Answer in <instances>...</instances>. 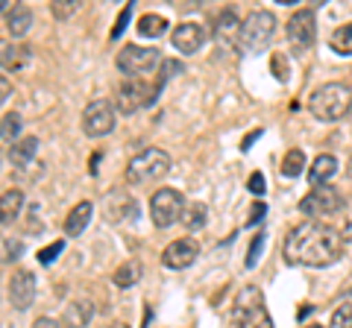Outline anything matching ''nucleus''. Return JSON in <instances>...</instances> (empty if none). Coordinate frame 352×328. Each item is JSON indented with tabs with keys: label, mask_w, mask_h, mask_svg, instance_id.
<instances>
[{
	"label": "nucleus",
	"mask_w": 352,
	"mask_h": 328,
	"mask_svg": "<svg viewBox=\"0 0 352 328\" xmlns=\"http://www.w3.org/2000/svg\"><path fill=\"white\" fill-rule=\"evenodd\" d=\"M344 253V237L332 226L305 220L294 226L282 244V255L296 267H332Z\"/></svg>",
	"instance_id": "nucleus-1"
},
{
	"label": "nucleus",
	"mask_w": 352,
	"mask_h": 328,
	"mask_svg": "<svg viewBox=\"0 0 352 328\" xmlns=\"http://www.w3.org/2000/svg\"><path fill=\"white\" fill-rule=\"evenodd\" d=\"M352 108V89L344 82H326L308 97V112L323 124H338Z\"/></svg>",
	"instance_id": "nucleus-2"
},
{
	"label": "nucleus",
	"mask_w": 352,
	"mask_h": 328,
	"mask_svg": "<svg viewBox=\"0 0 352 328\" xmlns=\"http://www.w3.org/2000/svg\"><path fill=\"white\" fill-rule=\"evenodd\" d=\"M229 328H273L267 305H264V293L256 284H247L238 290L232 311H229Z\"/></svg>",
	"instance_id": "nucleus-3"
},
{
	"label": "nucleus",
	"mask_w": 352,
	"mask_h": 328,
	"mask_svg": "<svg viewBox=\"0 0 352 328\" xmlns=\"http://www.w3.org/2000/svg\"><path fill=\"white\" fill-rule=\"evenodd\" d=\"M273 36H276V18L267 9H256L241 21V36H238V47L250 50V53H264L270 47Z\"/></svg>",
	"instance_id": "nucleus-4"
},
{
	"label": "nucleus",
	"mask_w": 352,
	"mask_h": 328,
	"mask_svg": "<svg viewBox=\"0 0 352 328\" xmlns=\"http://www.w3.org/2000/svg\"><path fill=\"white\" fill-rule=\"evenodd\" d=\"M170 173V156L164 150L150 147L144 152H138L135 159H129L126 164V182L129 185H150L159 182Z\"/></svg>",
	"instance_id": "nucleus-5"
},
{
	"label": "nucleus",
	"mask_w": 352,
	"mask_h": 328,
	"mask_svg": "<svg viewBox=\"0 0 352 328\" xmlns=\"http://www.w3.org/2000/svg\"><path fill=\"white\" fill-rule=\"evenodd\" d=\"M346 205L344 194L332 185H317V188L308 191L300 200V214H305L308 220H317V217H332Z\"/></svg>",
	"instance_id": "nucleus-6"
},
{
	"label": "nucleus",
	"mask_w": 352,
	"mask_h": 328,
	"mask_svg": "<svg viewBox=\"0 0 352 328\" xmlns=\"http://www.w3.org/2000/svg\"><path fill=\"white\" fill-rule=\"evenodd\" d=\"M162 65V53L156 47H141V45H126L118 53V68L126 73V80H141L144 73H153Z\"/></svg>",
	"instance_id": "nucleus-7"
},
{
	"label": "nucleus",
	"mask_w": 352,
	"mask_h": 328,
	"mask_svg": "<svg viewBox=\"0 0 352 328\" xmlns=\"http://www.w3.org/2000/svg\"><path fill=\"white\" fill-rule=\"evenodd\" d=\"M182 211H185V196L182 191L176 188H162L150 196V217L159 229H168L176 220H182Z\"/></svg>",
	"instance_id": "nucleus-8"
},
{
	"label": "nucleus",
	"mask_w": 352,
	"mask_h": 328,
	"mask_svg": "<svg viewBox=\"0 0 352 328\" xmlns=\"http://www.w3.org/2000/svg\"><path fill=\"white\" fill-rule=\"evenodd\" d=\"M156 97H159L156 85H147L144 80H124L118 85L115 103H118V108L124 115H132V112H138V108L156 103Z\"/></svg>",
	"instance_id": "nucleus-9"
},
{
	"label": "nucleus",
	"mask_w": 352,
	"mask_h": 328,
	"mask_svg": "<svg viewBox=\"0 0 352 328\" xmlns=\"http://www.w3.org/2000/svg\"><path fill=\"white\" fill-rule=\"evenodd\" d=\"M115 129V106L109 100H94L82 112V132L88 138H103Z\"/></svg>",
	"instance_id": "nucleus-10"
},
{
	"label": "nucleus",
	"mask_w": 352,
	"mask_h": 328,
	"mask_svg": "<svg viewBox=\"0 0 352 328\" xmlns=\"http://www.w3.org/2000/svg\"><path fill=\"white\" fill-rule=\"evenodd\" d=\"M288 41L294 45L296 53H305L308 47L314 45L317 38V18H314V9H300V12H294L291 21H288Z\"/></svg>",
	"instance_id": "nucleus-11"
},
{
	"label": "nucleus",
	"mask_w": 352,
	"mask_h": 328,
	"mask_svg": "<svg viewBox=\"0 0 352 328\" xmlns=\"http://www.w3.org/2000/svg\"><path fill=\"white\" fill-rule=\"evenodd\" d=\"M206 38H208V32L203 24H197V21H185V24H179L170 32L173 47L179 50L182 56H194V53L206 45Z\"/></svg>",
	"instance_id": "nucleus-12"
},
{
	"label": "nucleus",
	"mask_w": 352,
	"mask_h": 328,
	"mask_svg": "<svg viewBox=\"0 0 352 328\" xmlns=\"http://www.w3.org/2000/svg\"><path fill=\"white\" fill-rule=\"evenodd\" d=\"M36 276L30 270H15L12 279H9V302H12L15 311H27L32 299H36Z\"/></svg>",
	"instance_id": "nucleus-13"
},
{
	"label": "nucleus",
	"mask_w": 352,
	"mask_h": 328,
	"mask_svg": "<svg viewBox=\"0 0 352 328\" xmlns=\"http://www.w3.org/2000/svg\"><path fill=\"white\" fill-rule=\"evenodd\" d=\"M197 255H200V246H197V240L191 237H182V240H173V244H168V249L162 253V261L168 270H185L191 267Z\"/></svg>",
	"instance_id": "nucleus-14"
},
{
	"label": "nucleus",
	"mask_w": 352,
	"mask_h": 328,
	"mask_svg": "<svg viewBox=\"0 0 352 328\" xmlns=\"http://www.w3.org/2000/svg\"><path fill=\"white\" fill-rule=\"evenodd\" d=\"M32 62V47L18 45V41H0V68L21 73L24 68H30Z\"/></svg>",
	"instance_id": "nucleus-15"
},
{
	"label": "nucleus",
	"mask_w": 352,
	"mask_h": 328,
	"mask_svg": "<svg viewBox=\"0 0 352 328\" xmlns=\"http://www.w3.org/2000/svg\"><path fill=\"white\" fill-rule=\"evenodd\" d=\"M91 214H94V205L91 202H76L74 209H71V214L65 217V235L68 237H76V235H82L85 229H88V223H91Z\"/></svg>",
	"instance_id": "nucleus-16"
},
{
	"label": "nucleus",
	"mask_w": 352,
	"mask_h": 328,
	"mask_svg": "<svg viewBox=\"0 0 352 328\" xmlns=\"http://www.w3.org/2000/svg\"><path fill=\"white\" fill-rule=\"evenodd\" d=\"M238 36H241V21H238V15L232 12V9H226V12L217 18L214 38L226 47H238Z\"/></svg>",
	"instance_id": "nucleus-17"
},
{
	"label": "nucleus",
	"mask_w": 352,
	"mask_h": 328,
	"mask_svg": "<svg viewBox=\"0 0 352 328\" xmlns=\"http://www.w3.org/2000/svg\"><path fill=\"white\" fill-rule=\"evenodd\" d=\"M335 173H338V159L332 152H323V156H317L311 161V167H308V182H311V188H317V185H326Z\"/></svg>",
	"instance_id": "nucleus-18"
},
{
	"label": "nucleus",
	"mask_w": 352,
	"mask_h": 328,
	"mask_svg": "<svg viewBox=\"0 0 352 328\" xmlns=\"http://www.w3.org/2000/svg\"><path fill=\"white\" fill-rule=\"evenodd\" d=\"M30 27H32V12H30V6L15 3V6H12V12L6 15L9 38H24L27 32H30Z\"/></svg>",
	"instance_id": "nucleus-19"
},
{
	"label": "nucleus",
	"mask_w": 352,
	"mask_h": 328,
	"mask_svg": "<svg viewBox=\"0 0 352 328\" xmlns=\"http://www.w3.org/2000/svg\"><path fill=\"white\" fill-rule=\"evenodd\" d=\"M21 209H24V191H3L0 194V226H9L15 220V217L21 214Z\"/></svg>",
	"instance_id": "nucleus-20"
},
{
	"label": "nucleus",
	"mask_w": 352,
	"mask_h": 328,
	"mask_svg": "<svg viewBox=\"0 0 352 328\" xmlns=\"http://www.w3.org/2000/svg\"><path fill=\"white\" fill-rule=\"evenodd\" d=\"M36 152H38V138H21L9 147V161H12L18 170H24V167H30V161L36 159Z\"/></svg>",
	"instance_id": "nucleus-21"
},
{
	"label": "nucleus",
	"mask_w": 352,
	"mask_h": 328,
	"mask_svg": "<svg viewBox=\"0 0 352 328\" xmlns=\"http://www.w3.org/2000/svg\"><path fill=\"white\" fill-rule=\"evenodd\" d=\"M91 316H94V308L88 299L71 302L68 308H65V323H68V328H82V325L91 323Z\"/></svg>",
	"instance_id": "nucleus-22"
},
{
	"label": "nucleus",
	"mask_w": 352,
	"mask_h": 328,
	"mask_svg": "<svg viewBox=\"0 0 352 328\" xmlns=\"http://www.w3.org/2000/svg\"><path fill=\"white\" fill-rule=\"evenodd\" d=\"M329 47H332L338 56H352V21L349 24H340L332 36H329Z\"/></svg>",
	"instance_id": "nucleus-23"
},
{
	"label": "nucleus",
	"mask_w": 352,
	"mask_h": 328,
	"mask_svg": "<svg viewBox=\"0 0 352 328\" xmlns=\"http://www.w3.org/2000/svg\"><path fill=\"white\" fill-rule=\"evenodd\" d=\"M115 284H118V288H135V284L141 281V264H138V261H124V264H120L118 270H115Z\"/></svg>",
	"instance_id": "nucleus-24"
},
{
	"label": "nucleus",
	"mask_w": 352,
	"mask_h": 328,
	"mask_svg": "<svg viewBox=\"0 0 352 328\" xmlns=\"http://www.w3.org/2000/svg\"><path fill=\"white\" fill-rule=\"evenodd\" d=\"M168 32V21H164L162 15H141L138 21V36L144 38H159Z\"/></svg>",
	"instance_id": "nucleus-25"
},
{
	"label": "nucleus",
	"mask_w": 352,
	"mask_h": 328,
	"mask_svg": "<svg viewBox=\"0 0 352 328\" xmlns=\"http://www.w3.org/2000/svg\"><path fill=\"white\" fill-rule=\"evenodd\" d=\"M302 170H305V152L302 150H288V152H285V159H282V176L296 179Z\"/></svg>",
	"instance_id": "nucleus-26"
},
{
	"label": "nucleus",
	"mask_w": 352,
	"mask_h": 328,
	"mask_svg": "<svg viewBox=\"0 0 352 328\" xmlns=\"http://www.w3.org/2000/svg\"><path fill=\"white\" fill-rule=\"evenodd\" d=\"M206 214H208V209L203 202H191V205H185V211H182V223L188 229H203L208 220Z\"/></svg>",
	"instance_id": "nucleus-27"
},
{
	"label": "nucleus",
	"mask_w": 352,
	"mask_h": 328,
	"mask_svg": "<svg viewBox=\"0 0 352 328\" xmlns=\"http://www.w3.org/2000/svg\"><path fill=\"white\" fill-rule=\"evenodd\" d=\"M329 328H352V302H340L338 305Z\"/></svg>",
	"instance_id": "nucleus-28"
},
{
	"label": "nucleus",
	"mask_w": 352,
	"mask_h": 328,
	"mask_svg": "<svg viewBox=\"0 0 352 328\" xmlns=\"http://www.w3.org/2000/svg\"><path fill=\"white\" fill-rule=\"evenodd\" d=\"M21 253H24L21 240H12V237L0 240V261H15V258H21Z\"/></svg>",
	"instance_id": "nucleus-29"
},
{
	"label": "nucleus",
	"mask_w": 352,
	"mask_h": 328,
	"mask_svg": "<svg viewBox=\"0 0 352 328\" xmlns=\"http://www.w3.org/2000/svg\"><path fill=\"white\" fill-rule=\"evenodd\" d=\"M0 126H3V135L12 141H18V135H21V115H15V112H9L3 120H0Z\"/></svg>",
	"instance_id": "nucleus-30"
},
{
	"label": "nucleus",
	"mask_w": 352,
	"mask_h": 328,
	"mask_svg": "<svg viewBox=\"0 0 352 328\" xmlns=\"http://www.w3.org/2000/svg\"><path fill=\"white\" fill-rule=\"evenodd\" d=\"M261 246H264V232H258V235H252V244H250V249H247V261H244V267H247V270H252V267H256V264H258Z\"/></svg>",
	"instance_id": "nucleus-31"
},
{
	"label": "nucleus",
	"mask_w": 352,
	"mask_h": 328,
	"mask_svg": "<svg viewBox=\"0 0 352 328\" xmlns=\"http://www.w3.org/2000/svg\"><path fill=\"white\" fill-rule=\"evenodd\" d=\"M50 9H53V15H56L59 21H65V18H71L76 9H80V0H56Z\"/></svg>",
	"instance_id": "nucleus-32"
},
{
	"label": "nucleus",
	"mask_w": 352,
	"mask_h": 328,
	"mask_svg": "<svg viewBox=\"0 0 352 328\" xmlns=\"http://www.w3.org/2000/svg\"><path fill=\"white\" fill-rule=\"evenodd\" d=\"M62 249H65V240H53L50 246H44L41 253H38V261H41L44 267H47V264H53V258L62 255Z\"/></svg>",
	"instance_id": "nucleus-33"
},
{
	"label": "nucleus",
	"mask_w": 352,
	"mask_h": 328,
	"mask_svg": "<svg viewBox=\"0 0 352 328\" xmlns=\"http://www.w3.org/2000/svg\"><path fill=\"white\" fill-rule=\"evenodd\" d=\"M129 15H132V3H126L124 9H120V15H118L115 27H112V38H120V36H124V30H126V24H129Z\"/></svg>",
	"instance_id": "nucleus-34"
},
{
	"label": "nucleus",
	"mask_w": 352,
	"mask_h": 328,
	"mask_svg": "<svg viewBox=\"0 0 352 328\" xmlns=\"http://www.w3.org/2000/svg\"><path fill=\"white\" fill-rule=\"evenodd\" d=\"M264 214H267V205L264 202H256L250 209V217H247V226H256V223H261L264 220Z\"/></svg>",
	"instance_id": "nucleus-35"
},
{
	"label": "nucleus",
	"mask_w": 352,
	"mask_h": 328,
	"mask_svg": "<svg viewBox=\"0 0 352 328\" xmlns=\"http://www.w3.org/2000/svg\"><path fill=\"white\" fill-rule=\"evenodd\" d=\"M247 188H250V194H256V196L264 194V176H261V173H252L250 182H247Z\"/></svg>",
	"instance_id": "nucleus-36"
},
{
	"label": "nucleus",
	"mask_w": 352,
	"mask_h": 328,
	"mask_svg": "<svg viewBox=\"0 0 352 328\" xmlns=\"http://www.w3.org/2000/svg\"><path fill=\"white\" fill-rule=\"evenodd\" d=\"M9 94H12V82H9V80H6V76H3V73H0V106H3V103H6V97H9Z\"/></svg>",
	"instance_id": "nucleus-37"
},
{
	"label": "nucleus",
	"mask_w": 352,
	"mask_h": 328,
	"mask_svg": "<svg viewBox=\"0 0 352 328\" xmlns=\"http://www.w3.org/2000/svg\"><path fill=\"white\" fill-rule=\"evenodd\" d=\"M32 328H62L56 320H50V316H41V320L32 323Z\"/></svg>",
	"instance_id": "nucleus-38"
},
{
	"label": "nucleus",
	"mask_w": 352,
	"mask_h": 328,
	"mask_svg": "<svg viewBox=\"0 0 352 328\" xmlns=\"http://www.w3.org/2000/svg\"><path fill=\"white\" fill-rule=\"evenodd\" d=\"M258 135H261V129H256L252 135H247V138H244V144H241V150H250V147H252V141H256Z\"/></svg>",
	"instance_id": "nucleus-39"
},
{
	"label": "nucleus",
	"mask_w": 352,
	"mask_h": 328,
	"mask_svg": "<svg viewBox=\"0 0 352 328\" xmlns=\"http://www.w3.org/2000/svg\"><path fill=\"white\" fill-rule=\"evenodd\" d=\"M340 237L349 240V244H352V220H346V226H344V232H340Z\"/></svg>",
	"instance_id": "nucleus-40"
},
{
	"label": "nucleus",
	"mask_w": 352,
	"mask_h": 328,
	"mask_svg": "<svg viewBox=\"0 0 352 328\" xmlns=\"http://www.w3.org/2000/svg\"><path fill=\"white\" fill-rule=\"evenodd\" d=\"M346 176H349V182H352V159H349V164H346Z\"/></svg>",
	"instance_id": "nucleus-41"
},
{
	"label": "nucleus",
	"mask_w": 352,
	"mask_h": 328,
	"mask_svg": "<svg viewBox=\"0 0 352 328\" xmlns=\"http://www.w3.org/2000/svg\"><path fill=\"white\" fill-rule=\"evenodd\" d=\"M0 135H3V126H0Z\"/></svg>",
	"instance_id": "nucleus-42"
},
{
	"label": "nucleus",
	"mask_w": 352,
	"mask_h": 328,
	"mask_svg": "<svg viewBox=\"0 0 352 328\" xmlns=\"http://www.w3.org/2000/svg\"><path fill=\"white\" fill-rule=\"evenodd\" d=\"M311 328H320V325H311Z\"/></svg>",
	"instance_id": "nucleus-43"
}]
</instances>
